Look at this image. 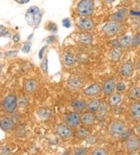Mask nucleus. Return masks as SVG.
<instances>
[{
    "mask_svg": "<svg viewBox=\"0 0 140 155\" xmlns=\"http://www.w3.org/2000/svg\"><path fill=\"white\" fill-rule=\"evenodd\" d=\"M42 13L39 7L31 6L28 8L25 14V19L27 24L31 27H37L41 23Z\"/></svg>",
    "mask_w": 140,
    "mask_h": 155,
    "instance_id": "nucleus-1",
    "label": "nucleus"
},
{
    "mask_svg": "<svg viewBox=\"0 0 140 155\" xmlns=\"http://www.w3.org/2000/svg\"><path fill=\"white\" fill-rule=\"evenodd\" d=\"M78 14L82 17H88L93 14L94 11L93 0H81L76 7Z\"/></svg>",
    "mask_w": 140,
    "mask_h": 155,
    "instance_id": "nucleus-2",
    "label": "nucleus"
},
{
    "mask_svg": "<svg viewBox=\"0 0 140 155\" xmlns=\"http://www.w3.org/2000/svg\"><path fill=\"white\" fill-rule=\"evenodd\" d=\"M18 105V100L15 94H9L2 100L1 106L2 110L7 114H13L15 111Z\"/></svg>",
    "mask_w": 140,
    "mask_h": 155,
    "instance_id": "nucleus-3",
    "label": "nucleus"
},
{
    "mask_svg": "<svg viewBox=\"0 0 140 155\" xmlns=\"http://www.w3.org/2000/svg\"><path fill=\"white\" fill-rule=\"evenodd\" d=\"M121 30H122L121 23L112 21L106 23L102 28V32L107 37H112V36L116 35L119 32H121Z\"/></svg>",
    "mask_w": 140,
    "mask_h": 155,
    "instance_id": "nucleus-4",
    "label": "nucleus"
},
{
    "mask_svg": "<svg viewBox=\"0 0 140 155\" xmlns=\"http://www.w3.org/2000/svg\"><path fill=\"white\" fill-rule=\"evenodd\" d=\"M124 147L129 153H136L140 150V139L135 136H130L129 139L125 140Z\"/></svg>",
    "mask_w": 140,
    "mask_h": 155,
    "instance_id": "nucleus-5",
    "label": "nucleus"
},
{
    "mask_svg": "<svg viewBox=\"0 0 140 155\" xmlns=\"http://www.w3.org/2000/svg\"><path fill=\"white\" fill-rule=\"evenodd\" d=\"M125 129L126 128H125V123L121 120H116L113 121L109 126L108 133L110 136L116 138V137H120V136L124 133Z\"/></svg>",
    "mask_w": 140,
    "mask_h": 155,
    "instance_id": "nucleus-6",
    "label": "nucleus"
},
{
    "mask_svg": "<svg viewBox=\"0 0 140 155\" xmlns=\"http://www.w3.org/2000/svg\"><path fill=\"white\" fill-rule=\"evenodd\" d=\"M64 121L65 125L70 127L71 129L78 128L81 124L80 115L76 111L69 112L64 117Z\"/></svg>",
    "mask_w": 140,
    "mask_h": 155,
    "instance_id": "nucleus-7",
    "label": "nucleus"
},
{
    "mask_svg": "<svg viewBox=\"0 0 140 155\" xmlns=\"http://www.w3.org/2000/svg\"><path fill=\"white\" fill-rule=\"evenodd\" d=\"M56 133L62 139L68 140L73 136V130L65 124H58L56 125Z\"/></svg>",
    "mask_w": 140,
    "mask_h": 155,
    "instance_id": "nucleus-8",
    "label": "nucleus"
},
{
    "mask_svg": "<svg viewBox=\"0 0 140 155\" xmlns=\"http://www.w3.org/2000/svg\"><path fill=\"white\" fill-rule=\"evenodd\" d=\"M120 74L122 77L125 78H129L133 75V74H134V64L130 60L125 61L122 64V65L120 68Z\"/></svg>",
    "mask_w": 140,
    "mask_h": 155,
    "instance_id": "nucleus-9",
    "label": "nucleus"
},
{
    "mask_svg": "<svg viewBox=\"0 0 140 155\" xmlns=\"http://www.w3.org/2000/svg\"><path fill=\"white\" fill-rule=\"evenodd\" d=\"M101 91H102V89H101V85L97 82H94L84 89L83 93L86 95V97H95L101 94Z\"/></svg>",
    "mask_w": 140,
    "mask_h": 155,
    "instance_id": "nucleus-10",
    "label": "nucleus"
},
{
    "mask_svg": "<svg viewBox=\"0 0 140 155\" xmlns=\"http://www.w3.org/2000/svg\"><path fill=\"white\" fill-rule=\"evenodd\" d=\"M81 124L86 127H89L93 125L96 121V116L94 114L91 113L90 111L82 112V114L80 115Z\"/></svg>",
    "mask_w": 140,
    "mask_h": 155,
    "instance_id": "nucleus-11",
    "label": "nucleus"
},
{
    "mask_svg": "<svg viewBox=\"0 0 140 155\" xmlns=\"http://www.w3.org/2000/svg\"><path fill=\"white\" fill-rule=\"evenodd\" d=\"M129 115L131 118L135 121H140V102L135 101L130 105Z\"/></svg>",
    "mask_w": 140,
    "mask_h": 155,
    "instance_id": "nucleus-12",
    "label": "nucleus"
},
{
    "mask_svg": "<svg viewBox=\"0 0 140 155\" xmlns=\"http://www.w3.org/2000/svg\"><path fill=\"white\" fill-rule=\"evenodd\" d=\"M116 86V81L114 78H110L107 79L105 81L104 85H103L102 91L104 94L107 97H109L112 93H114V90H115Z\"/></svg>",
    "mask_w": 140,
    "mask_h": 155,
    "instance_id": "nucleus-13",
    "label": "nucleus"
},
{
    "mask_svg": "<svg viewBox=\"0 0 140 155\" xmlns=\"http://www.w3.org/2000/svg\"><path fill=\"white\" fill-rule=\"evenodd\" d=\"M71 107L75 111L78 113H82L86 110L87 104L86 100H82V99H74L72 100Z\"/></svg>",
    "mask_w": 140,
    "mask_h": 155,
    "instance_id": "nucleus-14",
    "label": "nucleus"
},
{
    "mask_svg": "<svg viewBox=\"0 0 140 155\" xmlns=\"http://www.w3.org/2000/svg\"><path fill=\"white\" fill-rule=\"evenodd\" d=\"M77 26L79 29L84 31H90L94 28V24L90 19L87 17H82L77 23Z\"/></svg>",
    "mask_w": 140,
    "mask_h": 155,
    "instance_id": "nucleus-15",
    "label": "nucleus"
},
{
    "mask_svg": "<svg viewBox=\"0 0 140 155\" xmlns=\"http://www.w3.org/2000/svg\"><path fill=\"white\" fill-rule=\"evenodd\" d=\"M15 126V121L10 117H4L0 119V129L4 132H10Z\"/></svg>",
    "mask_w": 140,
    "mask_h": 155,
    "instance_id": "nucleus-16",
    "label": "nucleus"
},
{
    "mask_svg": "<svg viewBox=\"0 0 140 155\" xmlns=\"http://www.w3.org/2000/svg\"><path fill=\"white\" fill-rule=\"evenodd\" d=\"M128 14V9L127 8H121L118 11H116L115 13H113L110 17V20L112 21H115V22L121 23L125 19V17Z\"/></svg>",
    "mask_w": 140,
    "mask_h": 155,
    "instance_id": "nucleus-17",
    "label": "nucleus"
},
{
    "mask_svg": "<svg viewBox=\"0 0 140 155\" xmlns=\"http://www.w3.org/2000/svg\"><path fill=\"white\" fill-rule=\"evenodd\" d=\"M37 87V81L34 79H26L23 83V90L28 95L33 94Z\"/></svg>",
    "mask_w": 140,
    "mask_h": 155,
    "instance_id": "nucleus-18",
    "label": "nucleus"
},
{
    "mask_svg": "<svg viewBox=\"0 0 140 155\" xmlns=\"http://www.w3.org/2000/svg\"><path fill=\"white\" fill-rule=\"evenodd\" d=\"M67 84L69 88L73 89H80L82 85V82L81 79L76 76H71L69 78L67 81Z\"/></svg>",
    "mask_w": 140,
    "mask_h": 155,
    "instance_id": "nucleus-19",
    "label": "nucleus"
},
{
    "mask_svg": "<svg viewBox=\"0 0 140 155\" xmlns=\"http://www.w3.org/2000/svg\"><path fill=\"white\" fill-rule=\"evenodd\" d=\"M102 104V101L99 99H94L92 100L89 104H87V107H86V110L88 111L91 112V113H97L99 110V108L101 107V105Z\"/></svg>",
    "mask_w": 140,
    "mask_h": 155,
    "instance_id": "nucleus-20",
    "label": "nucleus"
},
{
    "mask_svg": "<svg viewBox=\"0 0 140 155\" xmlns=\"http://www.w3.org/2000/svg\"><path fill=\"white\" fill-rule=\"evenodd\" d=\"M75 136L79 140H85L90 136V131L86 127L77 128L75 132Z\"/></svg>",
    "mask_w": 140,
    "mask_h": 155,
    "instance_id": "nucleus-21",
    "label": "nucleus"
},
{
    "mask_svg": "<svg viewBox=\"0 0 140 155\" xmlns=\"http://www.w3.org/2000/svg\"><path fill=\"white\" fill-rule=\"evenodd\" d=\"M62 60H63L64 64L66 67H73L76 63V60L74 56L69 52H65L64 53L62 56Z\"/></svg>",
    "mask_w": 140,
    "mask_h": 155,
    "instance_id": "nucleus-22",
    "label": "nucleus"
},
{
    "mask_svg": "<svg viewBox=\"0 0 140 155\" xmlns=\"http://www.w3.org/2000/svg\"><path fill=\"white\" fill-rule=\"evenodd\" d=\"M132 36L129 35H125L121 37L119 40L120 48L122 49H129L132 47Z\"/></svg>",
    "mask_w": 140,
    "mask_h": 155,
    "instance_id": "nucleus-23",
    "label": "nucleus"
},
{
    "mask_svg": "<svg viewBox=\"0 0 140 155\" xmlns=\"http://www.w3.org/2000/svg\"><path fill=\"white\" fill-rule=\"evenodd\" d=\"M121 100H122V97H121V95L120 93H112L110 96H109L108 104L111 107H115L119 105L120 103L121 102Z\"/></svg>",
    "mask_w": 140,
    "mask_h": 155,
    "instance_id": "nucleus-24",
    "label": "nucleus"
},
{
    "mask_svg": "<svg viewBox=\"0 0 140 155\" xmlns=\"http://www.w3.org/2000/svg\"><path fill=\"white\" fill-rule=\"evenodd\" d=\"M78 40L83 45H90L93 42V36L86 31H84L78 35Z\"/></svg>",
    "mask_w": 140,
    "mask_h": 155,
    "instance_id": "nucleus-25",
    "label": "nucleus"
},
{
    "mask_svg": "<svg viewBox=\"0 0 140 155\" xmlns=\"http://www.w3.org/2000/svg\"><path fill=\"white\" fill-rule=\"evenodd\" d=\"M121 55H122V52H121V48H112L109 53V57L114 62L119 61Z\"/></svg>",
    "mask_w": 140,
    "mask_h": 155,
    "instance_id": "nucleus-26",
    "label": "nucleus"
},
{
    "mask_svg": "<svg viewBox=\"0 0 140 155\" xmlns=\"http://www.w3.org/2000/svg\"><path fill=\"white\" fill-rule=\"evenodd\" d=\"M129 99L132 100H138L140 99V88L138 86H132L131 87L128 93Z\"/></svg>",
    "mask_w": 140,
    "mask_h": 155,
    "instance_id": "nucleus-27",
    "label": "nucleus"
},
{
    "mask_svg": "<svg viewBox=\"0 0 140 155\" xmlns=\"http://www.w3.org/2000/svg\"><path fill=\"white\" fill-rule=\"evenodd\" d=\"M41 68L42 71L44 72V74H48V60L47 57L43 58V61L41 64Z\"/></svg>",
    "mask_w": 140,
    "mask_h": 155,
    "instance_id": "nucleus-28",
    "label": "nucleus"
},
{
    "mask_svg": "<svg viewBox=\"0 0 140 155\" xmlns=\"http://www.w3.org/2000/svg\"><path fill=\"white\" fill-rule=\"evenodd\" d=\"M97 116L99 117H104L105 114L107 113V106H106V104L104 102H102L101 105V107L99 108V110L97 112Z\"/></svg>",
    "mask_w": 140,
    "mask_h": 155,
    "instance_id": "nucleus-29",
    "label": "nucleus"
},
{
    "mask_svg": "<svg viewBox=\"0 0 140 155\" xmlns=\"http://www.w3.org/2000/svg\"><path fill=\"white\" fill-rule=\"evenodd\" d=\"M140 45V33H136L132 36V47L137 48Z\"/></svg>",
    "mask_w": 140,
    "mask_h": 155,
    "instance_id": "nucleus-30",
    "label": "nucleus"
},
{
    "mask_svg": "<svg viewBox=\"0 0 140 155\" xmlns=\"http://www.w3.org/2000/svg\"><path fill=\"white\" fill-rule=\"evenodd\" d=\"M91 155H108V152L104 148H97L92 151Z\"/></svg>",
    "mask_w": 140,
    "mask_h": 155,
    "instance_id": "nucleus-31",
    "label": "nucleus"
},
{
    "mask_svg": "<svg viewBox=\"0 0 140 155\" xmlns=\"http://www.w3.org/2000/svg\"><path fill=\"white\" fill-rule=\"evenodd\" d=\"M126 89V85L124 83L123 81H118V82H116V86L115 89L118 91V93H121V92H124Z\"/></svg>",
    "mask_w": 140,
    "mask_h": 155,
    "instance_id": "nucleus-32",
    "label": "nucleus"
},
{
    "mask_svg": "<svg viewBox=\"0 0 140 155\" xmlns=\"http://www.w3.org/2000/svg\"><path fill=\"white\" fill-rule=\"evenodd\" d=\"M31 45H32V44L30 41H27V42H25L24 45H23V48H22L23 53H29L30 50V49H31Z\"/></svg>",
    "mask_w": 140,
    "mask_h": 155,
    "instance_id": "nucleus-33",
    "label": "nucleus"
},
{
    "mask_svg": "<svg viewBox=\"0 0 140 155\" xmlns=\"http://www.w3.org/2000/svg\"><path fill=\"white\" fill-rule=\"evenodd\" d=\"M132 136V131L129 130V129H125V130L124 131V133L120 136L119 138L122 139V140H126Z\"/></svg>",
    "mask_w": 140,
    "mask_h": 155,
    "instance_id": "nucleus-34",
    "label": "nucleus"
},
{
    "mask_svg": "<svg viewBox=\"0 0 140 155\" xmlns=\"http://www.w3.org/2000/svg\"><path fill=\"white\" fill-rule=\"evenodd\" d=\"M75 155H85L87 153V149L85 147H78L75 150Z\"/></svg>",
    "mask_w": 140,
    "mask_h": 155,
    "instance_id": "nucleus-35",
    "label": "nucleus"
},
{
    "mask_svg": "<svg viewBox=\"0 0 140 155\" xmlns=\"http://www.w3.org/2000/svg\"><path fill=\"white\" fill-rule=\"evenodd\" d=\"M47 27H48V29L53 33L56 32L57 30H58V28H57V26H56V25L54 24V23L49 22L48 25V26Z\"/></svg>",
    "mask_w": 140,
    "mask_h": 155,
    "instance_id": "nucleus-36",
    "label": "nucleus"
},
{
    "mask_svg": "<svg viewBox=\"0 0 140 155\" xmlns=\"http://www.w3.org/2000/svg\"><path fill=\"white\" fill-rule=\"evenodd\" d=\"M0 154L1 155H9L10 154V151L9 149L6 147V146H2L1 149H0Z\"/></svg>",
    "mask_w": 140,
    "mask_h": 155,
    "instance_id": "nucleus-37",
    "label": "nucleus"
},
{
    "mask_svg": "<svg viewBox=\"0 0 140 155\" xmlns=\"http://www.w3.org/2000/svg\"><path fill=\"white\" fill-rule=\"evenodd\" d=\"M62 25H63V27L66 28H69L71 26V21H70L69 18H65V19L62 21Z\"/></svg>",
    "mask_w": 140,
    "mask_h": 155,
    "instance_id": "nucleus-38",
    "label": "nucleus"
},
{
    "mask_svg": "<svg viewBox=\"0 0 140 155\" xmlns=\"http://www.w3.org/2000/svg\"><path fill=\"white\" fill-rule=\"evenodd\" d=\"M47 48H48V45H45V46H43V47L41 48V50L39 51V53H38V57H39V59L43 58L44 54H45V52L47 49Z\"/></svg>",
    "mask_w": 140,
    "mask_h": 155,
    "instance_id": "nucleus-39",
    "label": "nucleus"
},
{
    "mask_svg": "<svg viewBox=\"0 0 140 155\" xmlns=\"http://www.w3.org/2000/svg\"><path fill=\"white\" fill-rule=\"evenodd\" d=\"M135 130L136 134L138 135V136H140V121L138 122V124L135 125Z\"/></svg>",
    "mask_w": 140,
    "mask_h": 155,
    "instance_id": "nucleus-40",
    "label": "nucleus"
},
{
    "mask_svg": "<svg viewBox=\"0 0 140 155\" xmlns=\"http://www.w3.org/2000/svg\"><path fill=\"white\" fill-rule=\"evenodd\" d=\"M17 54V51L15 50V51H9V52H6V57H10V56H15Z\"/></svg>",
    "mask_w": 140,
    "mask_h": 155,
    "instance_id": "nucleus-41",
    "label": "nucleus"
},
{
    "mask_svg": "<svg viewBox=\"0 0 140 155\" xmlns=\"http://www.w3.org/2000/svg\"><path fill=\"white\" fill-rule=\"evenodd\" d=\"M5 32H6V27L3 25H0V36H3Z\"/></svg>",
    "mask_w": 140,
    "mask_h": 155,
    "instance_id": "nucleus-42",
    "label": "nucleus"
},
{
    "mask_svg": "<svg viewBox=\"0 0 140 155\" xmlns=\"http://www.w3.org/2000/svg\"><path fill=\"white\" fill-rule=\"evenodd\" d=\"M13 39L15 42H18L19 41H20V35L19 34L14 35V36L13 37Z\"/></svg>",
    "mask_w": 140,
    "mask_h": 155,
    "instance_id": "nucleus-43",
    "label": "nucleus"
},
{
    "mask_svg": "<svg viewBox=\"0 0 140 155\" xmlns=\"http://www.w3.org/2000/svg\"><path fill=\"white\" fill-rule=\"evenodd\" d=\"M14 1H16V2L19 4H26L30 0H14Z\"/></svg>",
    "mask_w": 140,
    "mask_h": 155,
    "instance_id": "nucleus-44",
    "label": "nucleus"
},
{
    "mask_svg": "<svg viewBox=\"0 0 140 155\" xmlns=\"http://www.w3.org/2000/svg\"><path fill=\"white\" fill-rule=\"evenodd\" d=\"M135 67H136L137 69L140 70V59H138L136 63H135Z\"/></svg>",
    "mask_w": 140,
    "mask_h": 155,
    "instance_id": "nucleus-45",
    "label": "nucleus"
},
{
    "mask_svg": "<svg viewBox=\"0 0 140 155\" xmlns=\"http://www.w3.org/2000/svg\"><path fill=\"white\" fill-rule=\"evenodd\" d=\"M116 0H104V2H106V3H113V2H115Z\"/></svg>",
    "mask_w": 140,
    "mask_h": 155,
    "instance_id": "nucleus-46",
    "label": "nucleus"
},
{
    "mask_svg": "<svg viewBox=\"0 0 140 155\" xmlns=\"http://www.w3.org/2000/svg\"><path fill=\"white\" fill-rule=\"evenodd\" d=\"M33 37H34V34H31L30 36H29V37H28V40L30 41V40L31 39V38H33Z\"/></svg>",
    "mask_w": 140,
    "mask_h": 155,
    "instance_id": "nucleus-47",
    "label": "nucleus"
},
{
    "mask_svg": "<svg viewBox=\"0 0 140 155\" xmlns=\"http://www.w3.org/2000/svg\"><path fill=\"white\" fill-rule=\"evenodd\" d=\"M2 65L0 64V71H2Z\"/></svg>",
    "mask_w": 140,
    "mask_h": 155,
    "instance_id": "nucleus-48",
    "label": "nucleus"
}]
</instances>
